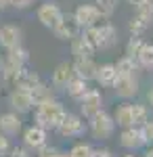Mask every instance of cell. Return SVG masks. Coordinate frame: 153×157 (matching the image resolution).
<instances>
[{"instance_id": "cell-1", "label": "cell", "mask_w": 153, "mask_h": 157, "mask_svg": "<svg viewBox=\"0 0 153 157\" xmlns=\"http://www.w3.org/2000/svg\"><path fill=\"white\" fill-rule=\"evenodd\" d=\"M36 105H38L36 107V126L44 128V130H57V126L65 115V109L61 107V103L55 101L53 97H48L44 101H38Z\"/></svg>"}, {"instance_id": "cell-2", "label": "cell", "mask_w": 153, "mask_h": 157, "mask_svg": "<svg viewBox=\"0 0 153 157\" xmlns=\"http://www.w3.org/2000/svg\"><path fill=\"white\" fill-rule=\"evenodd\" d=\"M27 59H29V55H27V50H25L21 44L15 46V48H9L6 61H2V69H0L2 78H4L6 82H11V84H13V80L17 78V73L25 67Z\"/></svg>"}, {"instance_id": "cell-3", "label": "cell", "mask_w": 153, "mask_h": 157, "mask_svg": "<svg viewBox=\"0 0 153 157\" xmlns=\"http://www.w3.org/2000/svg\"><path fill=\"white\" fill-rule=\"evenodd\" d=\"M86 36L88 40L92 42L94 48H101V50H107L111 48L113 44H116V40H118V32H116V27L109 23H96L92 27H88L86 29Z\"/></svg>"}, {"instance_id": "cell-4", "label": "cell", "mask_w": 153, "mask_h": 157, "mask_svg": "<svg viewBox=\"0 0 153 157\" xmlns=\"http://www.w3.org/2000/svg\"><path fill=\"white\" fill-rule=\"evenodd\" d=\"M113 130H116V121L109 113L99 109L94 115H90V132L94 134V138H109Z\"/></svg>"}, {"instance_id": "cell-5", "label": "cell", "mask_w": 153, "mask_h": 157, "mask_svg": "<svg viewBox=\"0 0 153 157\" xmlns=\"http://www.w3.org/2000/svg\"><path fill=\"white\" fill-rule=\"evenodd\" d=\"M84 130H86L84 121L80 120L78 115H73V113H65L63 120H61V124L57 126V132H59L61 136H65V138L80 136V134H84Z\"/></svg>"}, {"instance_id": "cell-6", "label": "cell", "mask_w": 153, "mask_h": 157, "mask_svg": "<svg viewBox=\"0 0 153 157\" xmlns=\"http://www.w3.org/2000/svg\"><path fill=\"white\" fill-rule=\"evenodd\" d=\"M9 105H11L15 111H19V113H27V111H32L36 105L34 97H32V92L29 90H23V88H15L11 94H9Z\"/></svg>"}, {"instance_id": "cell-7", "label": "cell", "mask_w": 153, "mask_h": 157, "mask_svg": "<svg viewBox=\"0 0 153 157\" xmlns=\"http://www.w3.org/2000/svg\"><path fill=\"white\" fill-rule=\"evenodd\" d=\"M61 17H63V11H61L55 2H44L38 9V21L44 25V27H48V29H55L57 23L61 21Z\"/></svg>"}, {"instance_id": "cell-8", "label": "cell", "mask_w": 153, "mask_h": 157, "mask_svg": "<svg viewBox=\"0 0 153 157\" xmlns=\"http://www.w3.org/2000/svg\"><path fill=\"white\" fill-rule=\"evenodd\" d=\"M80 29H82V27L76 21L73 15H63L61 21L57 23V27H55L53 32H55V36L59 38V40H73V38L80 34Z\"/></svg>"}, {"instance_id": "cell-9", "label": "cell", "mask_w": 153, "mask_h": 157, "mask_svg": "<svg viewBox=\"0 0 153 157\" xmlns=\"http://www.w3.org/2000/svg\"><path fill=\"white\" fill-rule=\"evenodd\" d=\"M73 17H76V21L80 23L82 29H88V27H92V25L99 23V19H101V13L96 11V6L92 4H80L76 13H73Z\"/></svg>"}, {"instance_id": "cell-10", "label": "cell", "mask_w": 153, "mask_h": 157, "mask_svg": "<svg viewBox=\"0 0 153 157\" xmlns=\"http://www.w3.org/2000/svg\"><path fill=\"white\" fill-rule=\"evenodd\" d=\"M120 143H122V147H126V149H139V147H143L147 143V136L143 132V128H139V126H128L122 132V136H120Z\"/></svg>"}, {"instance_id": "cell-11", "label": "cell", "mask_w": 153, "mask_h": 157, "mask_svg": "<svg viewBox=\"0 0 153 157\" xmlns=\"http://www.w3.org/2000/svg\"><path fill=\"white\" fill-rule=\"evenodd\" d=\"M113 88H116V94L118 97L130 98L139 92V82L134 80V75H116Z\"/></svg>"}, {"instance_id": "cell-12", "label": "cell", "mask_w": 153, "mask_h": 157, "mask_svg": "<svg viewBox=\"0 0 153 157\" xmlns=\"http://www.w3.org/2000/svg\"><path fill=\"white\" fill-rule=\"evenodd\" d=\"M101 105H103V97H101L99 90H90V88H88V90L84 92V97L80 98V109H82V113L86 117L94 115V113L101 109Z\"/></svg>"}, {"instance_id": "cell-13", "label": "cell", "mask_w": 153, "mask_h": 157, "mask_svg": "<svg viewBox=\"0 0 153 157\" xmlns=\"http://www.w3.org/2000/svg\"><path fill=\"white\" fill-rule=\"evenodd\" d=\"M21 29L17 25H2L0 27V46L2 48H15L21 44Z\"/></svg>"}, {"instance_id": "cell-14", "label": "cell", "mask_w": 153, "mask_h": 157, "mask_svg": "<svg viewBox=\"0 0 153 157\" xmlns=\"http://www.w3.org/2000/svg\"><path fill=\"white\" fill-rule=\"evenodd\" d=\"M23 143L27 149H42V147L46 145V130L44 128H40V126H32V128H27L23 132Z\"/></svg>"}, {"instance_id": "cell-15", "label": "cell", "mask_w": 153, "mask_h": 157, "mask_svg": "<svg viewBox=\"0 0 153 157\" xmlns=\"http://www.w3.org/2000/svg\"><path fill=\"white\" fill-rule=\"evenodd\" d=\"M73 67V75L82 78V80H94V73H96V63L92 61V57H80L76 59V63H71Z\"/></svg>"}, {"instance_id": "cell-16", "label": "cell", "mask_w": 153, "mask_h": 157, "mask_svg": "<svg viewBox=\"0 0 153 157\" xmlns=\"http://www.w3.org/2000/svg\"><path fill=\"white\" fill-rule=\"evenodd\" d=\"M94 50L96 48L92 46V42L88 40L86 34H78V36L71 40V52H73L76 59H80V57H92Z\"/></svg>"}, {"instance_id": "cell-17", "label": "cell", "mask_w": 153, "mask_h": 157, "mask_svg": "<svg viewBox=\"0 0 153 157\" xmlns=\"http://www.w3.org/2000/svg\"><path fill=\"white\" fill-rule=\"evenodd\" d=\"M71 78H73V67H71V63H59L57 65V69L53 73V86L57 88V90H65V86L69 82Z\"/></svg>"}, {"instance_id": "cell-18", "label": "cell", "mask_w": 153, "mask_h": 157, "mask_svg": "<svg viewBox=\"0 0 153 157\" xmlns=\"http://www.w3.org/2000/svg\"><path fill=\"white\" fill-rule=\"evenodd\" d=\"M116 65L113 63H105V65H96V73H94V80L101 86H113L116 82Z\"/></svg>"}, {"instance_id": "cell-19", "label": "cell", "mask_w": 153, "mask_h": 157, "mask_svg": "<svg viewBox=\"0 0 153 157\" xmlns=\"http://www.w3.org/2000/svg\"><path fill=\"white\" fill-rule=\"evenodd\" d=\"M21 130V120L17 117V113H4L0 115V132L4 136H15Z\"/></svg>"}, {"instance_id": "cell-20", "label": "cell", "mask_w": 153, "mask_h": 157, "mask_svg": "<svg viewBox=\"0 0 153 157\" xmlns=\"http://www.w3.org/2000/svg\"><path fill=\"white\" fill-rule=\"evenodd\" d=\"M40 82V75L36 71H29V69H21V71L17 73V78L13 80V84H15V88H23V90H32L36 84Z\"/></svg>"}, {"instance_id": "cell-21", "label": "cell", "mask_w": 153, "mask_h": 157, "mask_svg": "<svg viewBox=\"0 0 153 157\" xmlns=\"http://www.w3.org/2000/svg\"><path fill=\"white\" fill-rule=\"evenodd\" d=\"M65 90H67V94H69L71 98H76V101H80V98L84 97V92L88 90V86H86V80H82V78H78V75H73L69 82H67V86H65Z\"/></svg>"}, {"instance_id": "cell-22", "label": "cell", "mask_w": 153, "mask_h": 157, "mask_svg": "<svg viewBox=\"0 0 153 157\" xmlns=\"http://www.w3.org/2000/svg\"><path fill=\"white\" fill-rule=\"evenodd\" d=\"M116 71H118V75H134L139 71V63L134 57H122L116 65Z\"/></svg>"}, {"instance_id": "cell-23", "label": "cell", "mask_w": 153, "mask_h": 157, "mask_svg": "<svg viewBox=\"0 0 153 157\" xmlns=\"http://www.w3.org/2000/svg\"><path fill=\"white\" fill-rule=\"evenodd\" d=\"M113 121H116L118 126H122V128L132 126V107H130V105H120L118 111H116Z\"/></svg>"}, {"instance_id": "cell-24", "label": "cell", "mask_w": 153, "mask_h": 157, "mask_svg": "<svg viewBox=\"0 0 153 157\" xmlns=\"http://www.w3.org/2000/svg\"><path fill=\"white\" fill-rule=\"evenodd\" d=\"M132 107V126H145L149 121V111L145 105H130Z\"/></svg>"}, {"instance_id": "cell-25", "label": "cell", "mask_w": 153, "mask_h": 157, "mask_svg": "<svg viewBox=\"0 0 153 157\" xmlns=\"http://www.w3.org/2000/svg\"><path fill=\"white\" fill-rule=\"evenodd\" d=\"M136 61L143 67H153V44H143L136 55Z\"/></svg>"}, {"instance_id": "cell-26", "label": "cell", "mask_w": 153, "mask_h": 157, "mask_svg": "<svg viewBox=\"0 0 153 157\" xmlns=\"http://www.w3.org/2000/svg\"><path fill=\"white\" fill-rule=\"evenodd\" d=\"M149 23H151L149 19H145L143 15H136V17H132V19H130L128 29L132 32V34H134V36H139V34H143V32L149 27Z\"/></svg>"}, {"instance_id": "cell-27", "label": "cell", "mask_w": 153, "mask_h": 157, "mask_svg": "<svg viewBox=\"0 0 153 157\" xmlns=\"http://www.w3.org/2000/svg\"><path fill=\"white\" fill-rule=\"evenodd\" d=\"M29 92H32V97H34L36 103H38V101H44V98H48L50 94H53V92H50V88H48L46 84H42V80H40V82H38Z\"/></svg>"}, {"instance_id": "cell-28", "label": "cell", "mask_w": 153, "mask_h": 157, "mask_svg": "<svg viewBox=\"0 0 153 157\" xmlns=\"http://www.w3.org/2000/svg\"><path fill=\"white\" fill-rule=\"evenodd\" d=\"M145 44L139 36H132L128 40V44H126V57H134L136 59V55H139V50H141V46Z\"/></svg>"}, {"instance_id": "cell-29", "label": "cell", "mask_w": 153, "mask_h": 157, "mask_svg": "<svg viewBox=\"0 0 153 157\" xmlns=\"http://www.w3.org/2000/svg\"><path fill=\"white\" fill-rule=\"evenodd\" d=\"M96 11L101 13V17H109L116 11V0H96Z\"/></svg>"}, {"instance_id": "cell-30", "label": "cell", "mask_w": 153, "mask_h": 157, "mask_svg": "<svg viewBox=\"0 0 153 157\" xmlns=\"http://www.w3.org/2000/svg\"><path fill=\"white\" fill-rule=\"evenodd\" d=\"M92 147L90 145H76L69 151V157H92Z\"/></svg>"}, {"instance_id": "cell-31", "label": "cell", "mask_w": 153, "mask_h": 157, "mask_svg": "<svg viewBox=\"0 0 153 157\" xmlns=\"http://www.w3.org/2000/svg\"><path fill=\"white\" fill-rule=\"evenodd\" d=\"M9 149H11V145H9V138H6L4 134L0 132V155H4Z\"/></svg>"}, {"instance_id": "cell-32", "label": "cell", "mask_w": 153, "mask_h": 157, "mask_svg": "<svg viewBox=\"0 0 153 157\" xmlns=\"http://www.w3.org/2000/svg\"><path fill=\"white\" fill-rule=\"evenodd\" d=\"M11 157H29V153L25 151L23 147H15V149L11 151Z\"/></svg>"}, {"instance_id": "cell-33", "label": "cell", "mask_w": 153, "mask_h": 157, "mask_svg": "<svg viewBox=\"0 0 153 157\" xmlns=\"http://www.w3.org/2000/svg\"><path fill=\"white\" fill-rule=\"evenodd\" d=\"M141 128H143V132H145V136H147V140L153 138V121H147V124L141 126Z\"/></svg>"}, {"instance_id": "cell-34", "label": "cell", "mask_w": 153, "mask_h": 157, "mask_svg": "<svg viewBox=\"0 0 153 157\" xmlns=\"http://www.w3.org/2000/svg\"><path fill=\"white\" fill-rule=\"evenodd\" d=\"M92 157H116V155L107 149H96V151H92Z\"/></svg>"}, {"instance_id": "cell-35", "label": "cell", "mask_w": 153, "mask_h": 157, "mask_svg": "<svg viewBox=\"0 0 153 157\" xmlns=\"http://www.w3.org/2000/svg\"><path fill=\"white\" fill-rule=\"evenodd\" d=\"M11 4L15 6V9H25V6L32 4V0H11Z\"/></svg>"}, {"instance_id": "cell-36", "label": "cell", "mask_w": 153, "mask_h": 157, "mask_svg": "<svg viewBox=\"0 0 153 157\" xmlns=\"http://www.w3.org/2000/svg\"><path fill=\"white\" fill-rule=\"evenodd\" d=\"M128 2L132 4V6H134V9H139V6H143V4H145L147 0H128Z\"/></svg>"}, {"instance_id": "cell-37", "label": "cell", "mask_w": 153, "mask_h": 157, "mask_svg": "<svg viewBox=\"0 0 153 157\" xmlns=\"http://www.w3.org/2000/svg\"><path fill=\"white\" fill-rule=\"evenodd\" d=\"M9 4H11V0H0V11H4Z\"/></svg>"}, {"instance_id": "cell-38", "label": "cell", "mask_w": 153, "mask_h": 157, "mask_svg": "<svg viewBox=\"0 0 153 157\" xmlns=\"http://www.w3.org/2000/svg\"><path fill=\"white\" fill-rule=\"evenodd\" d=\"M149 103L153 105V90H149Z\"/></svg>"}, {"instance_id": "cell-39", "label": "cell", "mask_w": 153, "mask_h": 157, "mask_svg": "<svg viewBox=\"0 0 153 157\" xmlns=\"http://www.w3.org/2000/svg\"><path fill=\"white\" fill-rule=\"evenodd\" d=\"M57 157H69V155H65V153H57Z\"/></svg>"}, {"instance_id": "cell-40", "label": "cell", "mask_w": 153, "mask_h": 157, "mask_svg": "<svg viewBox=\"0 0 153 157\" xmlns=\"http://www.w3.org/2000/svg\"><path fill=\"white\" fill-rule=\"evenodd\" d=\"M0 69H2V59H0Z\"/></svg>"}, {"instance_id": "cell-41", "label": "cell", "mask_w": 153, "mask_h": 157, "mask_svg": "<svg viewBox=\"0 0 153 157\" xmlns=\"http://www.w3.org/2000/svg\"><path fill=\"white\" fill-rule=\"evenodd\" d=\"M126 157H134V155H126Z\"/></svg>"}]
</instances>
